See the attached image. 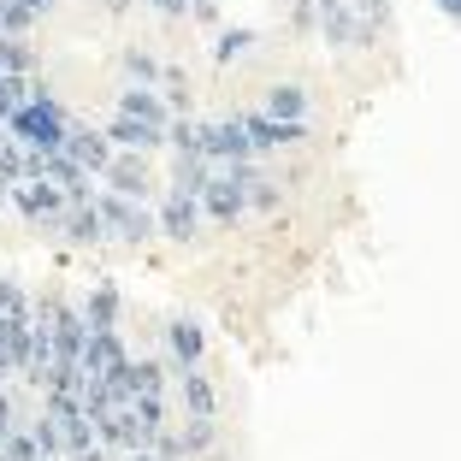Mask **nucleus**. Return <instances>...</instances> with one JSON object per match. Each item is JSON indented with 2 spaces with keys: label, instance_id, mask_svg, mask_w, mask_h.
Instances as JSON below:
<instances>
[{
  "label": "nucleus",
  "instance_id": "nucleus-14",
  "mask_svg": "<svg viewBox=\"0 0 461 461\" xmlns=\"http://www.w3.org/2000/svg\"><path fill=\"white\" fill-rule=\"evenodd\" d=\"M260 113H267V119H285V124H313L308 83H272L267 95H260Z\"/></svg>",
  "mask_w": 461,
  "mask_h": 461
},
{
  "label": "nucleus",
  "instance_id": "nucleus-30",
  "mask_svg": "<svg viewBox=\"0 0 461 461\" xmlns=\"http://www.w3.org/2000/svg\"><path fill=\"white\" fill-rule=\"evenodd\" d=\"M136 6H149L154 18H190V0H136Z\"/></svg>",
  "mask_w": 461,
  "mask_h": 461
},
{
  "label": "nucleus",
  "instance_id": "nucleus-34",
  "mask_svg": "<svg viewBox=\"0 0 461 461\" xmlns=\"http://www.w3.org/2000/svg\"><path fill=\"white\" fill-rule=\"evenodd\" d=\"M113 461H154L149 449H131V456H113Z\"/></svg>",
  "mask_w": 461,
  "mask_h": 461
},
{
  "label": "nucleus",
  "instance_id": "nucleus-27",
  "mask_svg": "<svg viewBox=\"0 0 461 461\" xmlns=\"http://www.w3.org/2000/svg\"><path fill=\"white\" fill-rule=\"evenodd\" d=\"M149 456H154V461H190V449H184L177 426H160V432L149 438Z\"/></svg>",
  "mask_w": 461,
  "mask_h": 461
},
{
  "label": "nucleus",
  "instance_id": "nucleus-25",
  "mask_svg": "<svg viewBox=\"0 0 461 461\" xmlns=\"http://www.w3.org/2000/svg\"><path fill=\"white\" fill-rule=\"evenodd\" d=\"M30 89H36V77H13V71H0V124L30 101Z\"/></svg>",
  "mask_w": 461,
  "mask_h": 461
},
{
  "label": "nucleus",
  "instance_id": "nucleus-26",
  "mask_svg": "<svg viewBox=\"0 0 461 461\" xmlns=\"http://www.w3.org/2000/svg\"><path fill=\"white\" fill-rule=\"evenodd\" d=\"M0 461H41V449H36V438H30V426H18V432L0 438Z\"/></svg>",
  "mask_w": 461,
  "mask_h": 461
},
{
  "label": "nucleus",
  "instance_id": "nucleus-5",
  "mask_svg": "<svg viewBox=\"0 0 461 461\" xmlns=\"http://www.w3.org/2000/svg\"><path fill=\"white\" fill-rule=\"evenodd\" d=\"M154 219H160V237H166V243H177V249H190L195 237L207 230L202 195H190V190H172V184H166V195L154 202Z\"/></svg>",
  "mask_w": 461,
  "mask_h": 461
},
{
  "label": "nucleus",
  "instance_id": "nucleus-4",
  "mask_svg": "<svg viewBox=\"0 0 461 461\" xmlns=\"http://www.w3.org/2000/svg\"><path fill=\"white\" fill-rule=\"evenodd\" d=\"M160 355L166 366L177 373H195V366L207 361V326L195 320V313H172V320H160Z\"/></svg>",
  "mask_w": 461,
  "mask_h": 461
},
{
  "label": "nucleus",
  "instance_id": "nucleus-28",
  "mask_svg": "<svg viewBox=\"0 0 461 461\" xmlns=\"http://www.w3.org/2000/svg\"><path fill=\"white\" fill-rule=\"evenodd\" d=\"M18 313H30V290L18 278H0V320H18Z\"/></svg>",
  "mask_w": 461,
  "mask_h": 461
},
{
  "label": "nucleus",
  "instance_id": "nucleus-33",
  "mask_svg": "<svg viewBox=\"0 0 461 461\" xmlns=\"http://www.w3.org/2000/svg\"><path fill=\"white\" fill-rule=\"evenodd\" d=\"M6 207H13V184H6V177H0V213H6Z\"/></svg>",
  "mask_w": 461,
  "mask_h": 461
},
{
  "label": "nucleus",
  "instance_id": "nucleus-11",
  "mask_svg": "<svg viewBox=\"0 0 461 461\" xmlns=\"http://www.w3.org/2000/svg\"><path fill=\"white\" fill-rule=\"evenodd\" d=\"M66 154L101 184V172L113 166V154H119V149L107 142V131H101V124H83V119H77V124H71V136H66Z\"/></svg>",
  "mask_w": 461,
  "mask_h": 461
},
{
  "label": "nucleus",
  "instance_id": "nucleus-22",
  "mask_svg": "<svg viewBox=\"0 0 461 461\" xmlns=\"http://www.w3.org/2000/svg\"><path fill=\"white\" fill-rule=\"evenodd\" d=\"M177 438H184L190 461H207V456H219V420H184V426H177Z\"/></svg>",
  "mask_w": 461,
  "mask_h": 461
},
{
  "label": "nucleus",
  "instance_id": "nucleus-24",
  "mask_svg": "<svg viewBox=\"0 0 461 461\" xmlns=\"http://www.w3.org/2000/svg\"><path fill=\"white\" fill-rule=\"evenodd\" d=\"M30 438H36V449H41V461H66V432H59V420L41 408L36 420H30Z\"/></svg>",
  "mask_w": 461,
  "mask_h": 461
},
{
  "label": "nucleus",
  "instance_id": "nucleus-6",
  "mask_svg": "<svg viewBox=\"0 0 461 461\" xmlns=\"http://www.w3.org/2000/svg\"><path fill=\"white\" fill-rule=\"evenodd\" d=\"M237 119H243L249 142H255V160H272V154H285V149H302V142H313V124H285V119H267L260 107H243Z\"/></svg>",
  "mask_w": 461,
  "mask_h": 461
},
{
  "label": "nucleus",
  "instance_id": "nucleus-12",
  "mask_svg": "<svg viewBox=\"0 0 461 461\" xmlns=\"http://www.w3.org/2000/svg\"><path fill=\"white\" fill-rule=\"evenodd\" d=\"M101 131H107V142L124 149V154H160L166 149V124H142V119H124V113H113Z\"/></svg>",
  "mask_w": 461,
  "mask_h": 461
},
{
  "label": "nucleus",
  "instance_id": "nucleus-32",
  "mask_svg": "<svg viewBox=\"0 0 461 461\" xmlns=\"http://www.w3.org/2000/svg\"><path fill=\"white\" fill-rule=\"evenodd\" d=\"M66 461H113V449H83V456H66Z\"/></svg>",
  "mask_w": 461,
  "mask_h": 461
},
{
  "label": "nucleus",
  "instance_id": "nucleus-10",
  "mask_svg": "<svg viewBox=\"0 0 461 461\" xmlns=\"http://www.w3.org/2000/svg\"><path fill=\"white\" fill-rule=\"evenodd\" d=\"M172 396H177V408H184V420H219V384L207 379V366L177 373V379H172Z\"/></svg>",
  "mask_w": 461,
  "mask_h": 461
},
{
  "label": "nucleus",
  "instance_id": "nucleus-8",
  "mask_svg": "<svg viewBox=\"0 0 461 461\" xmlns=\"http://www.w3.org/2000/svg\"><path fill=\"white\" fill-rule=\"evenodd\" d=\"M202 160L230 166V160H255V142H249L243 119L225 113V119H202Z\"/></svg>",
  "mask_w": 461,
  "mask_h": 461
},
{
  "label": "nucleus",
  "instance_id": "nucleus-19",
  "mask_svg": "<svg viewBox=\"0 0 461 461\" xmlns=\"http://www.w3.org/2000/svg\"><path fill=\"white\" fill-rule=\"evenodd\" d=\"M119 71H124V83H136V89H160L166 59L149 54V48H124V54H119Z\"/></svg>",
  "mask_w": 461,
  "mask_h": 461
},
{
  "label": "nucleus",
  "instance_id": "nucleus-20",
  "mask_svg": "<svg viewBox=\"0 0 461 461\" xmlns=\"http://www.w3.org/2000/svg\"><path fill=\"white\" fill-rule=\"evenodd\" d=\"M249 213H260V219H272V213H285V184H278V177L267 172V166H260V177L255 184H249Z\"/></svg>",
  "mask_w": 461,
  "mask_h": 461
},
{
  "label": "nucleus",
  "instance_id": "nucleus-13",
  "mask_svg": "<svg viewBox=\"0 0 461 461\" xmlns=\"http://www.w3.org/2000/svg\"><path fill=\"white\" fill-rule=\"evenodd\" d=\"M66 249H101L107 243V225H101V213H95V202H71L66 207V219H59V230H54Z\"/></svg>",
  "mask_w": 461,
  "mask_h": 461
},
{
  "label": "nucleus",
  "instance_id": "nucleus-18",
  "mask_svg": "<svg viewBox=\"0 0 461 461\" xmlns=\"http://www.w3.org/2000/svg\"><path fill=\"white\" fill-rule=\"evenodd\" d=\"M255 48H260V30H249V24H219L213 30V66H237Z\"/></svg>",
  "mask_w": 461,
  "mask_h": 461
},
{
  "label": "nucleus",
  "instance_id": "nucleus-21",
  "mask_svg": "<svg viewBox=\"0 0 461 461\" xmlns=\"http://www.w3.org/2000/svg\"><path fill=\"white\" fill-rule=\"evenodd\" d=\"M207 177H213V160H202V154H172V190L202 195Z\"/></svg>",
  "mask_w": 461,
  "mask_h": 461
},
{
  "label": "nucleus",
  "instance_id": "nucleus-16",
  "mask_svg": "<svg viewBox=\"0 0 461 461\" xmlns=\"http://www.w3.org/2000/svg\"><path fill=\"white\" fill-rule=\"evenodd\" d=\"M83 308V320H89V331H119L124 326V296H119V285H95L89 296L77 302Z\"/></svg>",
  "mask_w": 461,
  "mask_h": 461
},
{
  "label": "nucleus",
  "instance_id": "nucleus-7",
  "mask_svg": "<svg viewBox=\"0 0 461 461\" xmlns=\"http://www.w3.org/2000/svg\"><path fill=\"white\" fill-rule=\"evenodd\" d=\"M101 190L113 195H131V202H160L154 195V154H113V166L101 172Z\"/></svg>",
  "mask_w": 461,
  "mask_h": 461
},
{
  "label": "nucleus",
  "instance_id": "nucleus-2",
  "mask_svg": "<svg viewBox=\"0 0 461 461\" xmlns=\"http://www.w3.org/2000/svg\"><path fill=\"white\" fill-rule=\"evenodd\" d=\"M95 213H101V225H107V243H119V249H149L154 237H160L154 202H131V195L95 190Z\"/></svg>",
  "mask_w": 461,
  "mask_h": 461
},
{
  "label": "nucleus",
  "instance_id": "nucleus-3",
  "mask_svg": "<svg viewBox=\"0 0 461 461\" xmlns=\"http://www.w3.org/2000/svg\"><path fill=\"white\" fill-rule=\"evenodd\" d=\"M66 207H71V195L59 190L54 177H30V184H13V213L24 219V225L48 230V237L59 230V219H66Z\"/></svg>",
  "mask_w": 461,
  "mask_h": 461
},
{
  "label": "nucleus",
  "instance_id": "nucleus-9",
  "mask_svg": "<svg viewBox=\"0 0 461 461\" xmlns=\"http://www.w3.org/2000/svg\"><path fill=\"white\" fill-rule=\"evenodd\" d=\"M202 213H207V225H219V230H237L249 219V195H243V184L237 177H225L213 166V177H207V190H202Z\"/></svg>",
  "mask_w": 461,
  "mask_h": 461
},
{
  "label": "nucleus",
  "instance_id": "nucleus-15",
  "mask_svg": "<svg viewBox=\"0 0 461 461\" xmlns=\"http://www.w3.org/2000/svg\"><path fill=\"white\" fill-rule=\"evenodd\" d=\"M113 113L142 119V124H166V131H172V107H166L160 89H136V83H124V89H119V107H113Z\"/></svg>",
  "mask_w": 461,
  "mask_h": 461
},
{
  "label": "nucleus",
  "instance_id": "nucleus-23",
  "mask_svg": "<svg viewBox=\"0 0 461 461\" xmlns=\"http://www.w3.org/2000/svg\"><path fill=\"white\" fill-rule=\"evenodd\" d=\"M355 18H361V30H366V48H379L384 36H391V0H355Z\"/></svg>",
  "mask_w": 461,
  "mask_h": 461
},
{
  "label": "nucleus",
  "instance_id": "nucleus-29",
  "mask_svg": "<svg viewBox=\"0 0 461 461\" xmlns=\"http://www.w3.org/2000/svg\"><path fill=\"white\" fill-rule=\"evenodd\" d=\"M190 18H195L202 30H219V24H225V13H219V0H190Z\"/></svg>",
  "mask_w": 461,
  "mask_h": 461
},
{
  "label": "nucleus",
  "instance_id": "nucleus-17",
  "mask_svg": "<svg viewBox=\"0 0 461 461\" xmlns=\"http://www.w3.org/2000/svg\"><path fill=\"white\" fill-rule=\"evenodd\" d=\"M131 361V349H124V331H89V343H83V379H101L107 366Z\"/></svg>",
  "mask_w": 461,
  "mask_h": 461
},
{
  "label": "nucleus",
  "instance_id": "nucleus-31",
  "mask_svg": "<svg viewBox=\"0 0 461 461\" xmlns=\"http://www.w3.org/2000/svg\"><path fill=\"white\" fill-rule=\"evenodd\" d=\"M432 6H438V13L449 18V24H461V0H432Z\"/></svg>",
  "mask_w": 461,
  "mask_h": 461
},
{
  "label": "nucleus",
  "instance_id": "nucleus-1",
  "mask_svg": "<svg viewBox=\"0 0 461 461\" xmlns=\"http://www.w3.org/2000/svg\"><path fill=\"white\" fill-rule=\"evenodd\" d=\"M71 124H77V119H71V107H66V101H59L54 89L36 77L30 101L13 113V119H6V136H13V142H24V149L59 154V149H66V136H71Z\"/></svg>",
  "mask_w": 461,
  "mask_h": 461
}]
</instances>
